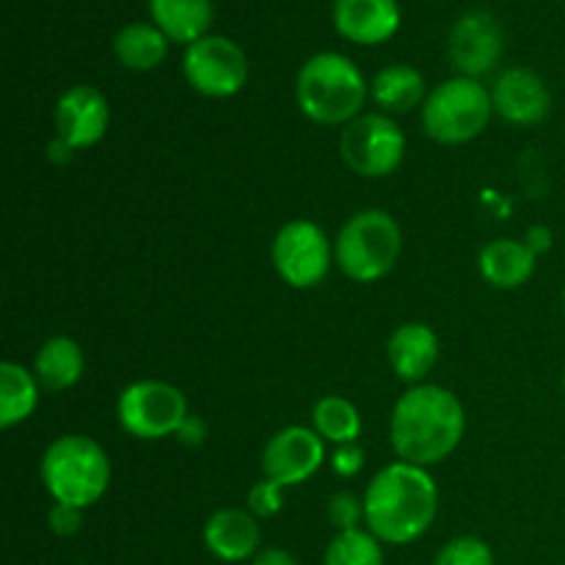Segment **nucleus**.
<instances>
[{
  "label": "nucleus",
  "instance_id": "nucleus-6",
  "mask_svg": "<svg viewBox=\"0 0 565 565\" xmlns=\"http://www.w3.org/2000/svg\"><path fill=\"white\" fill-rule=\"evenodd\" d=\"M491 94L475 77H452L436 86L423 105V125L434 141L467 143L486 130L491 119Z\"/></svg>",
  "mask_w": 565,
  "mask_h": 565
},
{
  "label": "nucleus",
  "instance_id": "nucleus-21",
  "mask_svg": "<svg viewBox=\"0 0 565 565\" xmlns=\"http://www.w3.org/2000/svg\"><path fill=\"white\" fill-rule=\"evenodd\" d=\"M83 367H86V356H83L81 345L70 337H53L39 348L33 373H36L39 384L47 386L50 392H64L81 381Z\"/></svg>",
  "mask_w": 565,
  "mask_h": 565
},
{
  "label": "nucleus",
  "instance_id": "nucleus-32",
  "mask_svg": "<svg viewBox=\"0 0 565 565\" xmlns=\"http://www.w3.org/2000/svg\"><path fill=\"white\" fill-rule=\"evenodd\" d=\"M552 241H555V237H552V230H550V226H541V224L530 226L527 235H524V243H527L530 252H533L535 257H539V254L550 252Z\"/></svg>",
  "mask_w": 565,
  "mask_h": 565
},
{
  "label": "nucleus",
  "instance_id": "nucleus-26",
  "mask_svg": "<svg viewBox=\"0 0 565 565\" xmlns=\"http://www.w3.org/2000/svg\"><path fill=\"white\" fill-rule=\"evenodd\" d=\"M434 565H494V555L486 541L472 539H456L436 555Z\"/></svg>",
  "mask_w": 565,
  "mask_h": 565
},
{
  "label": "nucleus",
  "instance_id": "nucleus-17",
  "mask_svg": "<svg viewBox=\"0 0 565 565\" xmlns=\"http://www.w3.org/2000/svg\"><path fill=\"white\" fill-rule=\"evenodd\" d=\"M390 364L403 381H423L439 362V337L425 323H406L392 334Z\"/></svg>",
  "mask_w": 565,
  "mask_h": 565
},
{
  "label": "nucleus",
  "instance_id": "nucleus-5",
  "mask_svg": "<svg viewBox=\"0 0 565 565\" xmlns=\"http://www.w3.org/2000/svg\"><path fill=\"white\" fill-rule=\"evenodd\" d=\"M403 235L384 210H364L342 226L337 237V265L353 281H375L397 265Z\"/></svg>",
  "mask_w": 565,
  "mask_h": 565
},
{
  "label": "nucleus",
  "instance_id": "nucleus-15",
  "mask_svg": "<svg viewBox=\"0 0 565 565\" xmlns=\"http://www.w3.org/2000/svg\"><path fill=\"white\" fill-rule=\"evenodd\" d=\"M334 28L353 44H384L397 33L403 11L397 0H334Z\"/></svg>",
  "mask_w": 565,
  "mask_h": 565
},
{
  "label": "nucleus",
  "instance_id": "nucleus-8",
  "mask_svg": "<svg viewBox=\"0 0 565 565\" xmlns=\"http://www.w3.org/2000/svg\"><path fill=\"white\" fill-rule=\"evenodd\" d=\"M340 152L348 169L362 177H386L401 166L406 152L403 130L384 114L356 116L342 130Z\"/></svg>",
  "mask_w": 565,
  "mask_h": 565
},
{
  "label": "nucleus",
  "instance_id": "nucleus-30",
  "mask_svg": "<svg viewBox=\"0 0 565 565\" xmlns=\"http://www.w3.org/2000/svg\"><path fill=\"white\" fill-rule=\"evenodd\" d=\"M331 463H334L337 475H342V478H353V475L364 467L362 447H359L356 441H353V445H340L337 447L334 458H331Z\"/></svg>",
  "mask_w": 565,
  "mask_h": 565
},
{
  "label": "nucleus",
  "instance_id": "nucleus-28",
  "mask_svg": "<svg viewBox=\"0 0 565 565\" xmlns=\"http://www.w3.org/2000/svg\"><path fill=\"white\" fill-rule=\"evenodd\" d=\"M281 489L285 486L274 483V480H263L248 491V511L259 519H270L281 511Z\"/></svg>",
  "mask_w": 565,
  "mask_h": 565
},
{
  "label": "nucleus",
  "instance_id": "nucleus-27",
  "mask_svg": "<svg viewBox=\"0 0 565 565\" xmlns=\"http://www.w3.org/2000/svg\"><path fill=\"white\" fill-rule=\"evenodd\" d=\"M364 519V500H359L351 491H340L329 500V522L334 524L340 533L348 530H359V522Z\"/></svg>",
  "mask_w": 565,
  "mask_h": 565
},
{
  "label": "nucleus",
  "instance_id": "nucleus-14",
  "mask_svg": "<svg viewBox=\"0 0 565 565\" xmlns=\"http://www.w3.org/2000/svg\"><path fill=\"white\" fill-rule=\"evenodd\" d=\"M491 103L502 119L513 125H539L552 110V94L533 70H508L491 88Z\"/></svg>",
  "mask_w": 565,
  "mask_h": 565
},
{
  "label": "nucleus",
  "instance_id": "nucleus-4",
  "mask_svg": "<svg viewBox=\"0 0 565 565\" xmlns=\"http://www.w3.org/2000/svg\"><path fill=\"white\" fill-rule=\"evenodd\" d=\"M42 480L55 502L86 511L108 491L110 461L88 436H61L44 452Z\"/></svg>",
  "mask_w": 565,
  "mask_h": 565
},
{
  "label": "nucleus",
  "instance_id": "nucleus-9",
  "mask_svg": "<svg viewBox=\"0 0 565 565\" xmlns=\"http://www.w3.org/2000/svg\"><path fill=\"white\" fill-rule=\"evenodd\" d=\"M182 70L188 83L204 97H232L248 81V58L241 44L215 33L185 50Z\"/></svg>",
  "mask_w": 565,
  "mask_h": 565
},
{
  "label": "nucleus",
  "instance_id": "nucleus-11",
  "mask_svg": "<svg viewBox=\"0 0 565 565\" xmlns=\"http://www.w3.org/2000/svg\"><path fill=\"white\" fill-rule=\"evenodd\" d=\"M505 33L497 17L486 9L467 11L450 31V61L461 77H475L494 70L502 58Z\"/></svg>",
  "mask_w": 565,
  "mask_h": 565
},
{
  "label": "nucleus",
  "instance_id": "nucleus-25",
  "mask_svg": "<svg viewBox=\"0 0 565 565\" xmlns=\"http://www.w3.org/2000/svg\"><path fill=\"white\" fill-rule=\"evenodd\" d=\"M323 565H384L381 541L370 530L337 533V539L326 550Z\"/></svg>",
  "mask_w": 565,
  "mask_h": 565
},
{
  "label": "nucleus",
  "instance_id": "nucleus-23",
  "mask_svg": "<svg viewBox=\"0 0 565 565\" xmlns=\"http://www.w3.org/2000/svg\"><path fill=\"white\" fill-rule=\"evenodd\" d=\"M39 403V379L22 364H0V425L14 428L25 423Z\"/></svg>",
  "mask_w": 565,
  "mask_h": 565
},
{
  "label": "nucleus",
  "instance_id": "nucleus-18",
  "mask_svg": "<svg viewBox=\"0 0 565 565\" xmlns=\"http://www.w3.org/2000/svg\"><path fill=\"white\" fill-rule=\"evenodd\" d=\"M149 17L169 42L191 47L213 25V0H149Z\"/></svg>",
  "mask_w": 565,
  "mask_h": 565
},
{
  "label": "nucleus",
  "instance_id": "nucleus-35",
  "mask_svg": "<svg viewBox=\"0 0 565 565\" xmlns=\"http://www.w3.org/2000/svg\"><path fill=\"white\" fill-rule=\"evenodd\" d=\"M563 390H565V370H563Z\"/></svg>",
  "mask_w": 565,
  "mask_h": 565
},
{
  "label": "nucleus",
  "instance_id": "nucleus-24",
  "mask_svg": "<svg viewBox=\"0 0 565 565\" xmlns=\"http://www.w3.org/2000/svg\"><path fill=\"white\" fill-rule=\"evenodd\" d=\"M315 430L323 441L340 445H353L362 434V417L356 406L340 395H329L315 406Z\"/></svg>",
  "mask_w": 565,
  "mask_h": 565
},
{
  "label": "nucleus",
  "instance_id": "nucleus-7",
  "mask_svg": "<svg viewBox=\"0 0 565 565\" xmlns=\"http://www.w3.org/2000/svg\"><path fill=\"white\" fill-rule=\"evenodd\" d=\"M185 419V395L166 381H136L119 397V423L136 439H166Z\"/></svg>",
  "mask_w": 565,
  "mask_h": 565
},
{
  "label": "nucleus",
  "instance_id": "nucleus-31",
  "mask_svg": "<svg viewBox=\"0 0 565 565\" xmlns=\"http://www.w3.org/2000/svg\"><path fill=\"white\" fill-rule=\"evenodd\" d=\"M177 436H180L182 445L199 447L204 441V436H207V425H204L202 417H193V414H188V419L182 423V428L177 430Z\"/></svg>",
  "mask_w": 565,
  "mask_h": 565
},
{
  "label": "nucleus",
  "instance_id": "nucleus-10",
  "mask_svg": "<svg viewBox=\"0 0 565 565\" xmlns=\"http://www.w3.org/2000/svg\"><path fill=\"white\" fill-rule=\"evenodd\" d=\"M274 265L290 287L320 285L331 268L329 237L312 221H290L274 241Z\"/></svg>",
  "mask_w": 565,
  "mask_h": 565
},
{
  "label": "nucleus",
  "instance_id": "nucleus-29",
  "mask_svg": "<svg viewBox=\"0 0 565 565\" xmlns=\"http://www.w3.org/2000/svg\"><path fill=\"white\" fill-rule=\"evenodd\" d=\"M47 522H50V530H53L55 535H61V539H70V535H75L77 530H81L83 511L81 508L61 505V502H55L53 511H50V516H47Z\"/></svg>",
  "mask_w": 565,
  "mask_h": 565
},
{
  "label": "nucleus",
  "instance_id": "nucleus-33",
  "mask_svg": "<svg viewBox=\"0 0 565 565\" xmlns=\"http://www.w3.org/2000/svg\"><path fill=\"white\" fill-rule=\"evenodd\" d=\"M254 565H298V561L287 550H279V546H268V550L257 552V557H254Z\"/></svg>",
  "mask_w": 565,
  "mask_h": 565
},
{
  "label": "nucleus",
  "instance_id": "nucleus-36",
  "mask_svg": "<svg viewBox=\"0 0 565 565\" xmlns=\"http://www.w3.org/2000/svg\"><path fill=\"white\" fill-rule=\"evenodd\" d=\"M563 309H565V290H563Z\"/></svg>",
  "mask_w": 565,
  "mask_h": 565
},
{
  "label": "nucleus",
  "instance_id": "nucleus-16",
  "mask_svg": "<svg viewBox=\"0 0 565 565\" xmlns=\"http://www.w3.org/2000/svg\"><path fill=\"white\" fill-rule=\"evenodd\" d=\"M204 544L224 563L248 561L259 552V524L241 508H224L204 524Z\"/></svg>",
  "mask_w": 565,
  "mask_h": 565
},
{
  "label": "nucleus",
  "instance_id": "nucleus-19",
  "mask_svg": "<svg viewBox=\"0 0 565 565\" xmlns=\"http://www.w3.org/2000/svg\"><path fill=\"white\" fill-rule=\"evenodd\" d=\"M480 274L489 285L500 287V290H513L535 274V254L530 252L527 243L500 237L480 252Z\"/></svg>",
  "mask_w": 565,
  "mask_h": 565
},
{
  "label": "nucleus",
  "instance_id": "nucleus-12",
  "mask_svg": "<svg viewBox=\"0 0 565 565\" xmlns=\"http://www.w3.org/2000/svg\"><path fill=\"white\" fill-rule=\"evenodd\" d=\"M323 458L326 447L323 439L318 436V430L290 425V428L279 430V434L268 441V447H265V478L274 480V483L279 486H298L318 472Z\"/></svg>",
  "mask_w": 565,
  "mask_h": 565
},
{
  "label": "nucleus",
  "instance_id": "nucleus-34",
  "mask_svg": "<svg viewBox=\"0 0 565 565\" xmlns=\"http://www.w3.org/2000/svg\"><path fill=\"white\" fill-rule=\"evenodd\" d=\"M72 152H75V149H72L64 138H55V141H50L47 147V160L55 166H64L72 160Z\"/></svg>",
  "mask_w": 565,
  "mask_h": 565
},
{
  "label": "nucleus",
  "instance_id": "nucleus-20",
  "mask_svg": "<svg viewBox=\"0 0 565 565\" xmlns=\"http://www.w3.org/2000/svg\"><path fill=\"white\" fill-rule=\"evenodd\" d=\"M114 53L121 66L132 72H149L169 55V39L154 22H130L114 39Z\"/></svg>",
  "mask_w": 565,
  "mask_h": 565
},
{
  "label": "nucleus",
  "instance_id": "nucleus-13",
  "mask_svg": "<svg viewBox=\"0 0 565 565\" xmlns=\"http://www.w3.org/2000/svg\"><path fill=\"white\" fill-rule=\"evenodd\" d=\"M110 121L108 99L94 86H72L55 105V130L72 149L94 147Z\"/></svg>",
  "mask_w": 565,
  "mask_h": 565
},
{
  "label": "nucleus",
  "instance_id": "nucleus-22",
  "mask_svg": "<svg viewBox=\"0 0 565 565\" xmlns=\"http://www.w3.org/2000/svg\"><path fill=\"white\" fill-rule=\"evenodd\" d=\"M373 99L390 114H408L425 97V77L408 64H390L375 75Z\"/></svg>",
  "mask_w": 565,
  "mask_h": 565
},
{
  "label": "nucleus",
  "instance_id": "nucleus-3",
  "mask_svg": "<svg viewBox=\"0 0 565 565\" xmlns=\"http://www.w3.org/2000/svg\"><path fill=\"white\" fill-rule=\"evenodd\" d=\"M296 99L318 125H351L367 99V83L348 55L318 53L298 72Z\"/></svg>",
  "mask_w": 565,
  "mask_h": 565
},
{
  "label": "nucleus",
  "instance_id": "nucleus-2",
  "mask_svg": "<svg viewBox=\"0 0 565 565\" xmlns=\"http://www.w3.org/2000/svg\"><path fill=\"white\" fill-rule=\"evenodd\" d=\"M439 511V491L423 467L401 461L381 469L364 494V522L384 544H412L428 533Z\"/></svg>",
  "mask_w": 565,
  "mask_h": 565
},
{
  "label": "nucleus",
  "instance_id": "nucleus-1",
  "mask_svg": "<svg viewBox=\"0 0 565 565\" xmlns=\"http://www.w3.org/2000/svg\"><path fill=\"white\" fill-rule=\"evenodd\" d=\"M467 414L450 390L419 384L397 401L392 412V447L412 467L445 461L463 439Z\"/></svg>",
  "mask_w": 565,
  "mask_h": 565
}]
</instances>
